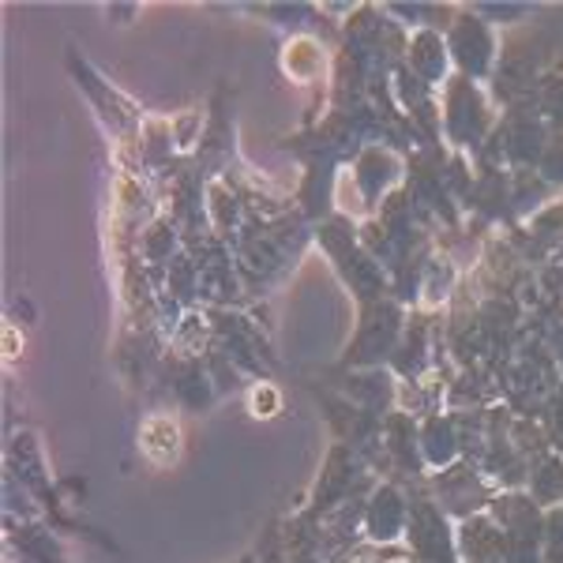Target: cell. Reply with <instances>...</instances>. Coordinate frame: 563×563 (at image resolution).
Wrapping results in <instances>:
<instances>
[{
  "mask_svg": "<svg viewBox=\"0 0 563 563\" xmlns=\"http://www.w3.org/2000/svg\"><path fill=\"white\" fill-rule=\"evenodd\" d=\"M143 455H147L154 466H174L180 459V429L174 417H151L140 432Z\"/></svg>",
  "mask_w": 563,
  "mask_h": 563,
  "instance_id": "6da1fadb",
  "label": "cell"
},
{
  "mask_svg": "<svg viewBox=\"0 0 563 563\" xmlns=\"http://www.w3.org/2000/svg\"><path fill=\"white\" fill-rule=\"evenodd\" d=\"M252 410H256V417H271L278 410V395L275 387H260L256 395H252Z\"/></svg>",
  "mask_w": 563,
  "mask_h": 563,
  "instance_id": "7a4b0ae2",
  "label": "cell"
},
{
  "mask_svg": "<svg viewBox=\"0 0 563 563\" xmlns=\"http://www.w3.org/2000/svg\"><path fill=\"white\" fill-rule=\"evenodd\" d=\"M20 350H23V346H20V331H15V327L8 323V327H4V357H8V361H15V357H20Z\"/></svg>",
  "mask_w": 563,
  "mask_h": 563,
  "instance_id": "3957f363",
  "label": "cell"
}]
</instances>
